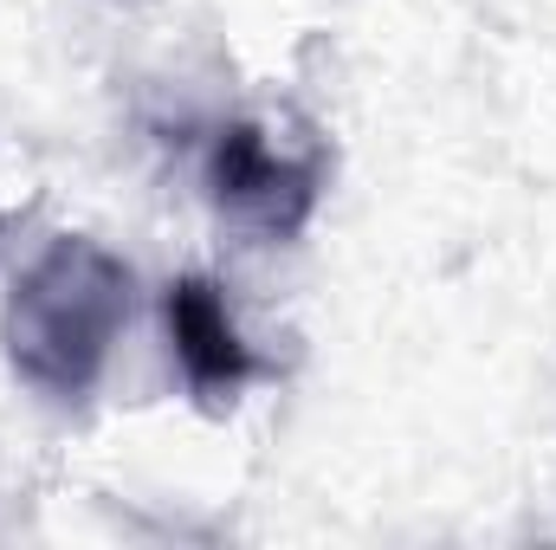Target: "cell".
I'll return each instance as SVG.
<instances>
[{
    "mask_svg": "<svg viewBox=\"0 0 556 550\" xmlns=\"http://www.w3.org/2000/svg\"><path fill=\"white\" fill-rule=\"evenodd\" d=\"M162 324H168V350H175V370H181L188 396L207 414L233 409L240 389H247L253 376H266L260 350H253V343L240 337V324H233L227 291L207 273L168 278V291H162Z\"/></svg>",
    "mask_w": 556,
    "mask_h": 550,
    "instance_id": "3957f363",
    "label": "cell"
},
{
    "mask_svg": "<svg viewBox=\"0 0 556 550\" xmlns=\"http://www.w3.org/2000/svg\"><path fill=\"white\" fill-rule=\"evenodd\" d=\"M201 188L220 208V221H233L253 240H298L324 201V155L304 149H278L260 124L233 117L207 137L201 155Z\"/></svg>",
    "mask_w": 556,
    "mask_h": 550,
    "instance_id": "7a4b0ae2",
    "label": "cell"
},
{
    "mask_svg": "<svg viewBox=\"0 0 556 550\" xmlns=\"http://www.w3.org/2000/svg\"><path fill=\"white\" fill-rule=\"evenodd\" d=\"M130 304H137V278L111 247H98L85 234H59L13 278V291L0 304L7 370L33 396L78 409L104 383V363L130 324Z\"/></svg>",
    "mask_w": 556,
    "mask_h": 550,
    "instance_id": "6da1fadb",
    "label": "cell"
}]
</instances>
